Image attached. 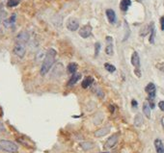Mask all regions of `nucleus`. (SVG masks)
I'll use <instances>...</instances> for the list:
<instances>
[{
	"label": "nucleus",
	"mask_w": 164,
	"mask_h": 153,
	"mask_svg": "<svg viewBox=\"0 0 164 153\" xmlns=\"http://www.w3.org/2000/svg\"><path fill=\"white\" fill-rule=\"evenodd\" d=\"M56 54H57V52H56V50L53 48H49L47 51L44 59V62L42 64V67H41V70H40L41 75L44 76L49 71V69H51V67H52L55 62Z\"/></svg>",
	"instance_id": "nucleus-1"
},
{
	"label": "nucleus",
	"mask_w": 164,
	"mask_h": 153,
	"mask_svg": "<svg viewBox=\"0 0 164 153\" xmlns=\"http://www.w3.org/2000/svg\"><path fill=\"white\" fill-rule=\"evenodd\" d=\"M0 149L9 153H17L18 151V146L9 140H0Z\"/></svg>",
	"instance_id": "nucleus-2"
},
{
	"label": "nucleus",
	"mask_w": 164,
	"mask_h": 153,
	"mask_svg": "<svg viewBox=\"0 0 164 153\" xmlns=\"http://www.w3.org/2000/svg\"><path fill=\"white\" fill-rule=\"evenodd\" d=\"M14 54L18 56V58L22 59L24 57L25 53H26V47H25V44H22V43H17L15 44L14 46Z\"/></svg>",
	"instance_id": "nucleus-3"
},
{
	"label": "nucleus",
	"mask_w": 164,
	"mask_h": 153,
	"mask_svg": "<svg viewBox=\"0 0 164 153\" xmlns=\"http://www.w3.org/2000/svg\"><path fill=\"white\" fill-rule=\"evenodd\" d=\"M145 91H146V93L149 95V99H150V101L155 99L156 94V85L155 84H153V83H149L146 86Z\"/></svg>",
	"instance_id": "nucleus-4"
},
{
	"label": "nucleus",
	"mask_w": 164,
	"mask_h": 153,
	"mask_svg": "<svg viewBox=\"0 0 164 153\" xmlns=\"http://www.w3.org/2000/svg\"><path fill=\"white\" fill-rule=\"evenodd\" d=\"M29 33L27 31H21L19 32L18 35H17V38H16V43H22V44H25L28 40H29Z\"/></svg>",
	"instance_id": "nucleus-5"
},
{
	"label": "nucleus",
	"mask_w": 164,
	"mask_h": 153,
	"mask_svg": "<svg viewBox=\"0 0 164 153\" xmlns=\"http://www.w3.org/2000/svg\"><path fill=\"white\" fill-rule=\"evenodd\" d=\"M92 30H93V28H92V26H91L90 24L84 25V26L81 27L80 30H79L80 37H81V38H84V39L89 38L90 36L92 35Z\"/></svg>",
	"instance_id": "nucleus-6"
},
{
	"label": "nucleus",
	"mask_w": 164,
	"mask_h": 153,
	"mask_svg": "<svg viewBox=\"0 0 164 153\" xmlns=\"http://www.w3.org/2000/svg\"><path fill=\"white\" fill-rule=\"evenodd\" d=\"M67 28H68L70 31H76L79 28V21L78 19L76 18H69L68 21H67Z\"/></svg>",
	"instance_id": "nucleus-7"
},
{
	"label": "nucleus",
	"mask_w": 164,
	"mask_h": 153,
	"mask_svg": "<svg viewBox=\"0 0 164 153\" xmlns=\"http://www.w3.org/2000/svg\"><path fill=\"white\" fill-rule=\"evenodd\" d=\"M118 140H119V135H118V134H114V135L110 136L108 138V140L106 141L104 147L107 149L112 148V147L115 146V145L118 142Z\"/></svg>",
	"instance_id": "nucleus-8"
},
{
	"label": "nucleus",
	"mask_w": 164,
	"mask_h": 153,
	"mask_svg": "<svg viewBox=\"0 0 164 153\" xmlns=\"http://www.w3.org/2000/svg\"><path fill=\"white\" fill-rule=\"evenodd\" d=\"M105 53L109 56H112L114 53V47H113V39L110 36L106 37V47H105Z\"/></svg>",
	"instance_id": "nucleus-9"
},
{
	"label": "nucleus",
	"mask_w": 164,
	"mask_h": 153,
	"mask_svg": "<svg viewBox=\"0 0 164 153\" xmlns=\"http://www.w3.org/2000/svg\"><path fill=\"white\" fill-rule=\"evenodd\" d=\"M130 61H131V65L136 69H140V58H139V55H138V53L136 52V51H134V52L132 53Z\"/></svg>",
	"instance_id": "nucleus-10"
},
{
	"label": "nucleus",
	"mask_w": 164,
	"mask_h": 153,
	"mask_svg": "<svg viewBox=\"0 0 164 153\" xmlns=\"http://www.w3.org/2000/svg\"><path fill=\"white\" fill-rule=\"evenodd\" d=\"M105 14H106V17H107V19H108V21L111 24H114L116 22V14H115V12L112 9H107L105 11Z\"/></svg>",
	"instance_id": "nucleus-11"
},
{
	"label": "nucleus",
	"mask_w": 164,
	"mask_h": 153,
	"mask_svg": "<svg viewBox=\"0 0 164 153\" xmlns=\"http://www.w3.org/2000/svg\"><path fill=\"white\" fill-rule=\"evenodd\" d=\"M150 38H149V42L150 43H155V38H156V27H155V23L152 22L150 25Z\"/></svg>",
	"instance_id": "nucleus-12"
},
{
	"label": "nucleus",
	"mask_w": 164,
	"mask_h": 153,
	"mask_svg": "<svg viewBox=\"0 0 164 153\" xmlns=\"http://www.w3.org/2000/svg\"><path fill=\"white\" fill-rule=\"evenodd\" d=\"M80 78H81V74L80 73H74L73 75H71V79L69 80L68 86H74V85H75L80 80Z\"/></svg>",
	"instance_id": "nucleus-13"
},
{
	"label": "nucleus",
	"mask_w": 164,
	"mask_h": 153,
	"mask_svg": "<svg viewBox=\"0 0 164 153\" xmlns=\"http://www.w3.org/2000/svg\"><path fill=\"white\" fill-rule=\"evenodd\" d=\"M109 130H110L109 127H103V128H100V129L97 130L95 132V137H97V138L103 137V136L107 135V133L109 132Z\"/></svg>",
	"instance_id": "nucleus-14"
},
{
	"label": "nucleus",
	"mask_w": 164,
	"mask_h": 153,
	"mask_svg": "<svg viewBox=\"0 0 164 153\" xmlns=\"http://www.w3.org/2000/svg\"><path fill=\"white\" fill-rule=\"evenodd\" d=\"M131 5V0H122L120 3V9L123 12H126Z\"/></svg>",
	"instance_id": "nucleus-15"
},
{
	"label": "nucleus",
	"mask_w": 164,
	"mask_h": 153,
	"mask_svg": "<svg viewBox=\"0 0 164 153\" xmlns=\"http://www.w3.org/2000/svg\"><path fill=\"white\" fill-rule=\"evenodd\" d=\"M155 147H156V153H164V145L162 144L161 140L156 139L155 141Z\"/></svg>",
	"instance_id": "nucleus-16"
},
{
	"label": "nucleus",
	"mask_w": 164,
	"mask_h": 153,
	"mask_svg": "<svg viewBox=\"0 0 164 153\" xmlns=\"http://www.w3.org/2000/svg\"><path fill=\"white\" fill-rule=\"evenodd\" d=\"M143 113H144L147 119L151 118V107L149 105L148 102H145V103L143 104Z\"/></svg>",
	"instance_id": "nucleus-17"
},
{
	"label": "nucleus",
	"mask_w": 164,
	"mask_h": 153,
	"mask_svg": "<svg viewBox=\"0 0 164 153\" xmlns=\"http://www.w3.org/2000/svg\"><path fill=\"white\" fill-rule=\"evenodd\" d=\"M143 122H144V120H143L142 115L141 114H137L135 116V118H134V125L136 127H140L143 124Z\"/></svg>",
	"instance_id": "nucleus-18"
},
{
	"label": "nucleus",
	"mask_w": 164,
	"mask_h": 153,
	"mask_svg": "<svg viewBox=\"0 0 164 153\" xmlns=\"http://www.w3.org/2000/svg\"><path fill=\"white\" fill-rule=\"evenodd\" d=\"M16 18H17L16 14H13L11 18H10L9 19H6V20L4 21L5 27H9V26H11V25H13V24L15 23V21H16Z\"/></svg>",
	"instance_id": "nucleus-19"
},
{
	"label": "nucleus",
	"mask_w": 164,
	"mask_h": 153,
	"mask_svg": "<svg viewBox=\"0 0 164 153\" xmlns=\"http://www.w3.org/2000/svg\"><path fill=\"white\" fill-rule=\"evenodd\" d=\"M92 83H93V78L90 77V76H88V77H86L83 80V82H82L81 86H82V88H83V89H87L88 87H90V85H92Z\"/></svg>",
	"instance_id": "nucleus-20"
},
{
	"label": "nucleus",
	"mask_w": 164,
	"mask_h": 153,
	"mask_svg": "<svg viewBox=\"0 0 164 153\" xmlns=\"http://www.w3.org/2000/svg\"><path fill=\"white\" fill-rule=\"evenodd\" d=\"M76 69H77V65L75 63H71L69 64L68 68H67V70H68V72L71 73V74H74L76 72Z\"/></svg>",
	"instance_id": "nucleus-21"
},
{
	"label": "nucleus",
	"mask_w": 164,
	"mask_h": 153,
	"mask_svg": "<svg viewBox=\"0 0 164 153\" xmlns=\"http://www.w3.org/2000/svg\"><path fill=\"white\" fill-rule=\"evenodd\" d=\"M20 3V0H8L7 2V6L9 8H13V7H16Z\"/></svg>",
	"instance_id": "nucleus-22"
},
{
	"label": "nucleus",
	"mask_w": 164,
	"mask_h": 153,
	"mask_svg": "<svg viewBox=\"0 0 164 153\" xmlns=\"http://www.w3.org/2000/svg\"><path fill=\"white\" fill-rule=\"evenodd\" d=\"M104 69L108 71V72L112 73V72H114V71L116 70V68L114 67L113 65H111V64H108V63H105L104 64Z\"/></svg>",
	"instance_id": "nucleus-23"
},
{
	"label": "nucleus",
	"mask_w": 164,
	"mask_h": 153,
	"mask_svg": "<svg viewBox=\"0 0 164 153\" xmlns=\"http://www.w3.org/2000/svg\"><path fill=\"white\" fill-rule=\"evenodd\" d=\"M80 146H81L84 150H89L90 148H92L93 145H92L91 142H81Z\"/></svg>",
	"instance_id": "nucleus-24"
},
{
	"label": "nucleus",
	"mask_w": 164,
	"mask_h": 153,
	"mask_svg": "<svg viewBox=\"0 0 164 153\" xmlns=\"http://www.w3.org/2000/svg\"><path fill=\"white\" fill-rule=\"evenodd\" d=\"M100 50V43H95V56H96V57L99 55Z\"/></svg>",
	"instance_id": "nucleus-25"
},
{
	"label": "nucleus",
	"mask_w": 164,
	"mask_h": 153,
	"mask_svg": "<svg viewBox=\"0 0 164 153\" xmlns=\"http://www.w3.org/2000/svg\"><path fill=\"white\" fill-rule=\"evenodd\" d=\"M96 94H97V95H98L99 97H100V98H103V97H104L103 91H101L100 89H99V88L96 89Z\"/></svg>",
	"instance_id": "nucleus-26"
},
{
	"label": "nucleus",
	"mask_w": 164,
	"mask_h": 153,
	"mask_svg": "<svg viewBox=\"0 0 164 153\" xmlns=\"http://www.w3.org/2000/svg\"><path fill=\"white\" fill-rule=\"evenodd\" d=\"M156 68L159 70H161L162 72H164V63H158V64H156Z\"/></svg>",
	"instance_id": "nucleus-27"
},
{
	"label": "nucleus",
	"mask_w": 164,
	"mask_h": 153,
	"mask_svg": "<svg viewBox=\"0 0 164 153\" xmlns=\"http://www.w3.org/2000/svg\"><path fill=\"white\" fill-rule=\"evenodd\" d=\"M160 26H161V30L164 31V16L160 18Z\"/></svg>",
	"instance_id": "nucleus-28"
},
{
	"label": "nucleus",
	"mask_w": 164,
	"mask_h": 153,
	"mask_svg": "<svg viewBox=\"0 0 164 153\" xmlns=\"http://www.w3.org/2000/svg\"><path fill=\"white\" fill-rule=\"evenodd\" d=\"M158 107H159V109L161 111L164 112V101H159V103H158Z\"/></svg>",
	"instance_id": "nucleus-29"
},
{
	"label": "nucleus",
	"mask_w": 164,
	"mask_h": 153,
	"mask_svg": "<svg viewBox=\"0 0 164 153\" xmlns=\"http://www.w3.org/2000/svg\"><path fill=\"white\" fill-rule=\"evenodd\" d=\"M5 130V126H4V124L2 123V122H0V132H4Z\"/></svg>",
	"instance_id": "nucleus-30"
},
{
	"label": "nucleus",
	"mask_w": 164,
	"mask_h": 153,
	"mask_svg": "<svg viewBox=\"0 0 164 153\" xmlns=\"http://www.w3.org/2000/svg\"><path fill=\"white\" fill-rule=\"evenodd\" d=\"M131 103H132V106H133V107H137V101H136V100L133 99V100L131 101Z\"/></svg>",
	"instance_id": "nucleus-31"
},
{
	"label": "nucleus",
	"mask_w": 164,
	"mask_h": 153,
	"mask_svg": "<svg viewBox=\"0 0 164 153\" xmlns=\"http://www.w3.org/2000/svg\"><path fill=\"white\" fill-rule=\"evenodd\" d=\"M161 124H162V127H163V129H164V116H163V118L161 119Z\"/></svg>",
	"instance_id": "nucleus-32"
},
{
	"label": "nucleus",
	"mask_w": 164,
	"mask_h": 153,
	"mask_svg": "<svg viewBox=\"0 0 164 153\" xmlns=\"http://www.w3.org/2000/svg\"><path fill=\"white\" fill-rule=\"evenodd\" d=\"M100 153H107V152H100Z\"/></svg>",
	"instance_id": "nucleus-33"
},
{
	"label": "nucleus",
	"mask_w": 164,
	"mask_h": 153,
	"mask_svg": "<svg viewBox=\"0 0 164 153\" xmlns=\"http://www.w3.org/2000/svg\"><path fill=\"white\" fill-rule=\"evenodd\" d=\"M137 1H141V0H137Z\"/></svg>",
	"instance_id": "nucleus-34"
}]
</instances>
